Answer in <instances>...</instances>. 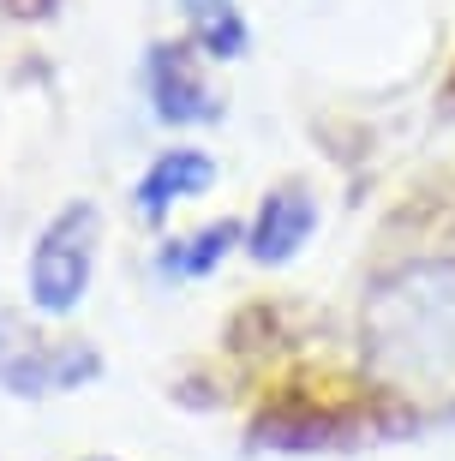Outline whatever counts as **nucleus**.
I'll return each mask as SVG.
<instances>
[{
    "label": "nucleus",
    "mask_w": 455,
    "mask_h": 461,
    "mask_svg": "<svg viewBox=\"0 0 455 461\" xmlns=\"http://www.w3.org/2000/svg\"><path fill=\"white\" fill-rule=\"evenodd\" d=\"M96 240H102L96 204H67L36 234L31 264H24V288H31L36 312H49V318L78 312V300L90 288V270H96Z\"/></svg>",
    "instance_id": "nucleus-2"
},
{
    "label": "nucleus",
    "mask_w": 455,
    "mask_h": 461,
    "mask_svg": "<svg viewBox=\"0 0 455 461\" xmlns=\"http://www.w3.org/2000/svg\"><path fill=\"white\" fill-rule=\"evenodd\" d=\"M234 252H246V222H204L192 234H174L162 252H156V276H168V282H204V276H216L222 264Z\"/></svg>",
    "instance_id": "nucleus-7"
},
{
    "label": "nucleus",
    "mask_w": 455,
    "mask_h": 461,
    "mask_svg": "<svg viewBox=\"0 0 455 461\" xmlns=\"http://www.w3.org/2000/svg\"><path fill=\"white\" fill-rule=\"evenodd\" d=\"M144 90H150V114L162 126H216L222 120L216 90L204 85L186 42H156L144 60Z\"/></svg>",
    "instance_id": "nucleus-4"
},
{
    "label": "nucleus",
    "mask_w": 455,
    "mask_h": 461,
    "mask_svg": "<svg viewBox=\"0 0 455 461\" xmlns=\"http://www.w3.org/2000/svg\"><path fill=\"white\" fill-rule=\"evenodd\" d=\"M318 234V198L305 186H276L258 198L252 222H246V258L258 270H282L312 246Z\"/></svg>",
    "instance_id": "nucleus-5"
},
{
    "label": "nucleus",
    "mask_w": 455,
    "mask_h": 461,
    "mask_svg": "<svg viewBox=\"0 0 455 461\" xmlns=\"http://www.w3.org/2000/svg\"><path fill=\"white\" fill-rule=\"evenodd\" d=\"M366 359L389 384H455V258H407L371 282L359 306Z\"/></svg>",
    "instance_id": "nucleus-1"
},
{
    "label": "nucleus",
    "mask_w": 455,
    "mask_h": 461,
    "mask_svg": "<svg viewBox=\"0 0 455 461\" xmlns=\"http://www.w3.org/2000/svg\"><path fill=\"white\" fill-rule=\"evenodd\" d=\"M216 156L210 150H198V144H174V150H156L150 156V168L138 174V186H132V198H138V216L144 222H162L168 210H180V204H192V198H204V192L216 186Z\"/></svg>",
    "instance_id": "nucleus-6"
},
{
    "label": "nucleus",
    "mask_w": 455,
    "mask_h": 461,
    "mask_svg": "<svg viewBox=\"0 0 455 461\" xmlns=\"http://www.w3.org/2000/svg\"><path fill=\"white\" fill-rule=\"evenodd\" d=\"M186 24L210 60H240L246 54V18L234 0H186Z\"/></svg>",
    "instance_id": "nucleus-8"
},
{
    "label": "nucleus",
    "mask_w": 455,
    "mask_h": 461,
    "mask_svg": "<svg viewBox=\"0 0 455 461\" xmlns=\"http://www.w3.org/2000/svg\"><path fill=\"white\" fill-rule=\"evenodd\" d=\"M102 359L78 342H42L31 330L0 312V384L13 395H54V390H78L96 377Z\"/></svg>",
    "instance_id": "nucleus-3"
}]
</instances>
